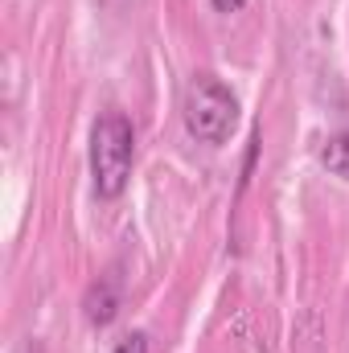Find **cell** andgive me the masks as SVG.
Instances as JSON below:
<instances>
[{
    "instance_id": "4",
    "label": "cell",
    "mask_w": 349,
    "mask_h": 353,
    "mask_svg": "<svg viewBox=\"0 0 349 353\" xmlns=\"http://www.w3.org/2000/svg\"><path fill=\"white\" fill-rule=\"evenodd\" d=\"M321 165H325L333 176L349 181V128H341V132L329 136V144L321 148Z\"/></svg>"
},
{
    "instance_id": "1",
    "label": "cell",
    "mask_w": 349,
    "mask_h": 353,
    "mask_svg": "<svg viewBox=\"0 0 349 353\" xmlns=\"http://www.w3.org/2000/svg\"><path fill=\"white\" fill-rule=\"evenodd\" d=\"M136 161V128L123 111H103L90 128V176L99 197H119L132 181Z\"/></svg>"
},
{
    "instance_id": "5",
    "label": "cell",
    "mask_w": 349,
    "mask_h": 353,
    "mask_svg": "<svg viewBox=\"0 0 349 353\" xmlns=\"http://www.w3.org/2000/svg\"><path fill=\"white\" fill-rule=\"evenodd\" d=\"M115 353H148V333H128V337L115 345Z\"/></svg>"
},
{
    "instance_id": "3",
    "label": "cell",
    "mask_w": 349,
    "mask_h": 353,
    "mask_svg": "<svg viewBox=\"0 0 349 353\" xmlns=\"http://www.w3.org/2000/svg\"><path fill=\"white\" fill-rule=\"evenodd\" d=\"M83 308H87L90 325H99V329H103V325H111V321H115V312H119V288H115V279H99V283H90Z\"/></svg>"
},
{
    "instance_id": "6",
    "label": "cell",
    "mask_w": 349,
    "mask_h": 353,
    "mask_svg": "<svg viewBox=\"0 0 349 353\" xmlns=\"http://www.w3.org/2000/svg\"><path fill=\"white\" fill-rule=\"evenodd\" d=\"M243 4H247V0H214V8H218V12H239Z\"/></svg>"
},
{
    "instance_id": "2",
    "label": "cell",
    "mask_w": 349,
    "mask_h": 353,
    "mask_svg": "<svg viewBox=\"0 0 349 353\" xmlns=\"http://www.w3.org/2000/svg\"><path fill=\"white\" fill-rule=\"evenodd\" d=\"M181 119H185V132L197 144H214L218 148V144L230 140V132L239 123V99L222 79L193 74V83L185 87V99H181Z\"/></svg>"
}]
</instances>
